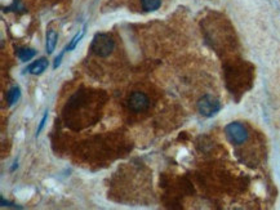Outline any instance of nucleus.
Here are the masks:
<instances>
[{
	"mask_svg": "<svg viewBox=\"0 0 280 210\" xmlns=\"http://www.w3.org/2000/svg\"><path fill=\"white\" fill-rule=\"evenodd\" d=\"M65 50H66V49H65ZM65 50H64V52H62V53H61V54H60V56L57 57V58H56V61H54V65H53V69H54V70H56L57 67L60 66V64H61V60H62V57H64V54H65Z\"/></svg>",
	"mask_w": 280,
	"mask_h": 210,
	"instance_id": "nucleus-12",
	"label": "nucleus"
},
{
	"mask_svg": "<svg viewBox=\"0 0 280 210\" xmlns=\"http://www.w3.org/2000/svg\"><path fill=\"white\" fill-rule=\"evenodd\" d=\"M115 43L107 34H97L94 35L90 49L96 56L98 57H107L113 53Z\"/></svg>",
	"mask_w": 280,
	"mask_h": 210,
	"instance_id": "nucleus-1",
	"label": "nucleus"
},
{
	"mask_svg": "<svg viewBox=\"0 0 280 210\" xmlns=\"http://www.w3.org/2000/svg\"><path fill=\"white\" fill-rule=\"evenodd\" d=\"M47 69H48L47 58H40V60L35 61L34 64H31L30 66L27 67L26 71L27 72L33 73V75H40V73H43Z\"/></svg>",
	"mask_w": 280,
	"mask_h": 210,
	"instance_id": "nucleus-5",
	"label": "nucleus"
},
{
	"mask_svg": "<svg viewBox=\"0 0 280 210\" xmlns=\"http://www.w3.org/2000/svg\"><path fill=\"white\" fill-rule=\"evenodd\" d=\"M57 40H58V34L54 30H49L47 34V53L52 54L56 49Z\"/></svg>",
	"mask_w": 280,
	"mask_h": 210,
	"instance_id": "nucleus-6",
	"label": "nucleus"
},
{
	"mask_svg": "<svg viewBox=\"0 0 280 210\" xmlns=\"http://www.w3.org/2000/svg\"><path fill=\"white\" fill-rule=\"evenodd\" d=\"M84 34H85V26L80 30V33H78L75 36L73 37V40L69 43V45H67V48H66V50H73V49H75V47L78 45V43H79L80 40H81V37L84 36Z\"/></svg>",
	"mask_w": 280,
	"mask_h": 210,
	"instance_id": "nucleus-10",
	"label": "nucleus"
},
{
	"mask_svg": "<svg viewBox=\"0 0 280 210\" xmlns=\"http://www.w3.org/2000/svg\"><path fill=\"white\" fill-rule=\"evenodd\" d=\"M226 134L229 140L235 144L244 143L248 138V132L240 123H231L226 127Z\"/></svg>",
	"mask_w": 280,
	"mask_h": 210,
	"instance_id": "nucleus-3",
	"label": "nucleus"
},
{
	"mask_svg": "<svg viewBox=\"0 0 280 210\" xmlns=\"http://www.w3.org/2000/svg\"><path fill=\"white\" fill-rule=\"evenodd\" d=\"M198 110H199V112L201 113L203 116L210 117L216 115V113L221 110V105L217 98L207 94V96L200 98L199 102H198Z\"/></svg>",
	"mask_w": 280,
	"mask_h": 210,
	"instance_id": "nucleus-2",
	"label": "nucleus"
},
{
	"mask_svg": "<svg viewBox=\"0 0 280 210\" xmlns=\"http://www.w3.org/2000/svg\"><path fill=\"white\" fill-rule=\"evenodd\" d=\"M128 106L133 112H142L150 106V100L142 92H134L128 100Z\"/></svg>",
	"mask_w": 280,
	"mask_h": 210,
	"instance_id": "nucleus-4",
	"label": "nucleus"
},
{
	"mask_svg": "<svg viewBox=\"0 0 280 210\" xmlns=\"http://www.w3.org/2000/svg\"><path fill=\"white\" fill-rule=\"evenodd\" d=\"M47 119H48V111H45V113H44L43 119H41V121H40L39 127H38V130H37V137L39 136L40 133H41V130H43L44 125H45V123H47Z\"/></svg>",
	"mask_w": 280,
	"mask_h": 210,
	"instance_id": "nucleus-11",
	"label": "nucleus"
},
{
	"mask_svg": "<svg viewBox=\"0 0 280 210\" xmlns=\"http://www.w3.org/2000/svg\"><path fill=\"white\" fill-rule=\"evenodd\" d=\"M21 98V89L18 87L10 88L9 92H8L7 101L9 106H14V105L18 102V100Z\"/></svg>",
	"mask_w": 280,
	"mask_h": 210,
	"instance_id": "nucleus-7",
	"label": "nucleus"
},
{
	"mask_svg": "<svg viewBox=\"0 0 280 210\" xmlns=\"http://www.w3.org/2000/svg\"><path fill=\"white\" fill-rule=\"evenodd\" d=\"M1 205H3V207H12V208H14V209H21V207H17V205H14V204H10L9 201L4 200V197H1Z\"/></svg>",
	"mask_w": 280,
	"mask_h": 210,
	"instance_id": "nucleus-13",
	"label": "nucleus"
},
{
	"mask_svg": "<svg viewBox=\"0 0 280 210\" xmlns=\"http://www.w3.org/2000/svg\"><path fill=\"white\" fill-rule=\"evenodd\" d=\"M141 5L146 12H155L161 5V0H141Z\"/></svg>",
	"mask_w": 280,
	"mask_h": 210,
	"instance_id": "nucleus-8",
	"label": "nucleus"
},
{
	"mask_svg": "<svg viewBox=\"0 0 280 210\" xmlns=\"http://www.w3.org/2000/svg\"><path fill=\"white\" fill-rule=\"evenodd\" d=\"M37 54V52L31 48H22V49L18 50V58H20L22 62H27V61H30L31 58H34Z\"/></svg>",
	"mask_w": 280,
	"mask_h": 210,
	"instance_id": "nucleus-9",
	"label": "nucleus"
}]
</instances>
